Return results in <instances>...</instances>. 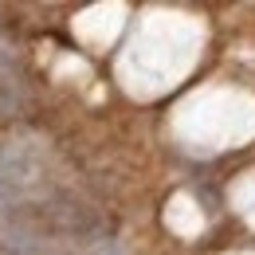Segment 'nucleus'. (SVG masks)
<instances>
[]
</instances>
